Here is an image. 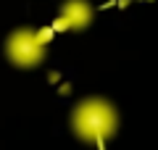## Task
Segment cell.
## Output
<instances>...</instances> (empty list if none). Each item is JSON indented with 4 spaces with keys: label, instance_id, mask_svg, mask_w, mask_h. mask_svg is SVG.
I'll return each instance as SVG.
<instances>
[{
    "label": "cell",
    "instance_id": "obj_1",
    "mask_svg": "<svg viewBox=\"0 0 158 150\" xmlns=\"http://www.w3.org/2000/svg\"><path fill=\"white\" fill-rule=\"evenodd\" d=\"M48 37H42V32L34 29H16L8 34L6 40V56L13 66L32 69L42 61V42Z\"/></svg>",
    "mask_w": 158,
    "mask_h": 150
}]
</instances>
